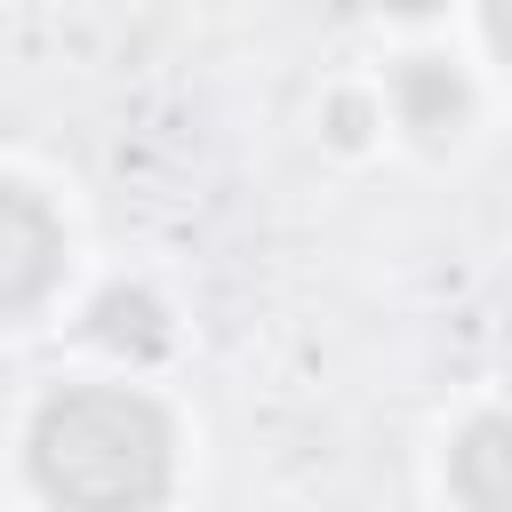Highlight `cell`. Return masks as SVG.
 Returning <instances> with one entry per match:
<instances>
[{"label":"cell","instance_id":"cell-3","mask_svg":"<svg viewBox=\"0 0 512 512\" xmlns=\"http://www.w3.org/2000/svg\"><path fill=\"white\" fill-rule=\"evenodd\" d=\"M496 464H504V424H472V440L456 448V488H464L472 512H504V480H496Z\"/></svg>","mask_w":512,"mask_h":512},{"label":"cell","instance_id":"cell-2","mask_svg":"<svg viewBox=\"0 0 512 512\" xmlns=\"http://www.w3.org/2000/svg\"><path fill=\"white\" fill-rule=\"evenodd\" d=\"M64 272V224L48 216L40 192L0 184V320L32 312Z\"/></svg>","mask_w":512,"mask_h":512},{"label":"cell","instance_id":"cell-1","mask_svg":"<svg viewBox=\"0 0 512 512\" xmlns=\"http://www.w3.org/2000/svg\"><path fill=\"white\" fill-rule=\"evenodd\" d=\"M32 480L64 512H152L168 496V416L128 384L56 392L32 416Z\"/></svg>","mask_w":512,"mask_h":512}]
</instances>
